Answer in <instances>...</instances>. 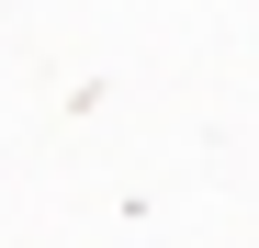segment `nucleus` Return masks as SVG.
Segmentation results:
<instances>
[]
</instances>
